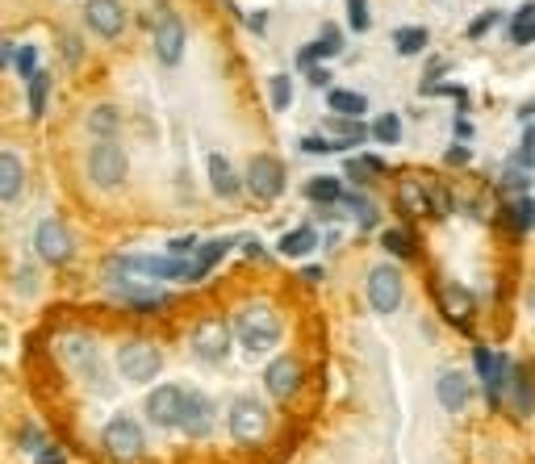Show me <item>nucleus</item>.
<instances>
[{
  "instance_id": "f257e3e1",
  "label": "nucleus",
  "mask_w": 535,
  "mask_h": 464,
  "mask_svg": "<svg viewBox=\"0 0 535 464\" xmlns=\"http://www.w3.org/2000/svg\"><path fill=\"white\" fill-rule=\"evenodd\" d=\"M235 339L247 347V352H268V347L281 339V318H276L272 306H247L235 318Z\"/></svg>"
},
{
  "instance_id": "f03ea898",
  "label": "nucleus",
  "mask_w": 535,
  "mask_h": 464,
  "mask_svg": "<svg viewBox=\"0 0 535 464\" xmlns=\"http://www.w3.org/2000/svg\"><path fill=\"white\" fill-rule=\"evenodd\" d=\"M130 172V159L118 147V138H97L88 151V180L101 184V189H118Z\"/></svg>"
},
{
  "instance_id": "7ed1b4c3",
  "label": "nucleus",
  "mask_w": 535,
  "mask_h": 464,
  "mask_svg": "<svg viewBox=\"0 0 535 464\" xmlns=\"http://www.w3.org/2000/svg\"><path fill=\"white\" fill-rule=\"evenodd\" d=\"M101 444H105V452L118 460V464H134V460H143L147 435H143V427L130 419V414H118V419H109V427H105V435H101Z\"/></svg>"
},
{
  "instance_id": "20e7f679",
  "label": "nucleus",
  "mask_w": 535,
  "mask_h": 464,
  "mask_svg": "<svg viewBox=\"0 0 535 464\" xmlns=\"http://www.w3.org/2000/svg\"><path fill=\"white\" fill-rule=\"evenodd\" d=\"M226 427H230V439H239V444H260L264 431H268V406L260 398H247L243 393V398L230 402Z\"/></svg>"
},
{
  "instance_id": "39448f33",
  "label": "nucleus",
  "mask_w": 535,
  "mask_h": 464,
  "mask_svg": "<svg viewBox=\"0 0 535 464\" xmlns=\"http://www.w3.org/2000/svg\"><path fill=\"white\" fill-rule=\"evenodd\" d=\"M159 364H164V356H159V347L151 339H126L118 347V368H122V377L134 381V385L155 381Z\"/></svg>"
},
{
  "instance_id": "423d86ee",
  "label": "nucleus",
  "mask_w": 535,
  "mask_h": 464,
  "mask_svg": "<svg viewBox=\"0 0 535 464\" xmlns=\"http://www.w3.org/2000/svg\"><path fill=\"white\" fill-rule=\"evenodd\" d=\"M368 306L377 314H393L402 306V272L393 264H377L368 272Z\"/></svg>"
},
{
  "instance_id": "0eeeda50",
  "label": "nucleus",
  "mask_w": 535,
  "mask_h": 464,
  "mask_svg": "<svg viewBox=\"0 0 535 464\" xmlns=\"http://www.w3.org/2000/svg\"><path fill=\"white\" fill-rule=\"evenodd\" d=\"M151 26H155V55H159V63L176 67L184 59V21L172 9H155Z\"/></svg>"
},
{
  "instance_id": "6e6552de",
  "label": "nucleus",
  "mask_w": 535,
  "mask_h": 464,
  "mask_svg": "<svg viewBox=\"0 0 535 464\" xmlns=\"http://www.w3.org/2000/svg\"><path fill=\"white\" fill-rule=\"evenodd\" d=\"M247 189L260 201H276L285 193V164L276 155H255L247 164Z\"/></svg>"
},
{
  "instance_id": "1a4fd4ad",
  "label": "nucleus",
  "mask_w": 535,
  "mask_h": 464,
  "mask_svg": "<svg viewBox=\"0 0 535 464\" xmlns=\"http://www.w3.org/2000/svg\"><path fill=\"white\" fill-rule=\"evenodd\" d=\"M34 247L46 264H67L76 255V243H72V230H67L59 218H42L38 222V235H34Z\"/></svg>"
},
{
  "instance_id": "9d476101",
  "label": "nucleus",
  "mask_w": 535,
  "mask_h": 464,
  "mask_svg": "<svg viewBox=\"0 0 535 464\" xmlns=\"http://www.w3.org/2000/svg\"><path fill=\"white\" fill-rule=\"evenodd\" d=\"M230 331L222 318H205V322H197V331H193V356L197 360H205V364H218V360H226V352H230Z\"/></svg>"
},
{
  "instance_id": "9b49d317",
  "label": "nucleus",
  "mask_w": 535,
  "mask_h": 464,
  "mask_svg": "<svg viewBox=\"0 0 535 464\" xmlns=\"http://www.w3.org/2000/svg\"><path fill=\"white\" fill-rule=\"evenodd\" d=\"M184 398H189V389H180V385H159L151 389V398H147V419L155 427H180L184 419Z\"/></svg>"
},
{
  "instance_id": "f8f14e48",
  "label": "nucleus",
  "mask_w": 535,
  "mask_h": 464,
  "mask_svg": "<svg viewBox=\"0 0 535 464\" xmlns=\"http://www.w3.org/2000/svg\"><path fill=\"white\" fill-rule=\"evenodd\" d=\"M84 21H88L92 34L118 38L126 30V9H122V0H88V5H84Z\"/></svg>"
},
{
  "instance_id": "ddd939ff",
  "label": "nucleus",
  "mask_w": 535,
  "mask_h": 464,
  "mask_svg": "<svg viewBox=\"0 0 535 464\" xmlns=\"http://www.w3.org/2000/svg\"><path fill=\"white\" fill-rule=\"evenodd\" d=\"M264 385L276 402H289L293 393L301 389V360L293 356H276L268 368H264Z\"/></svg>"
},
{
  "instance_id": "4468645a",
  "label": "nucleus",
  "mask_w": 535,
  "mask_h": 464,
  "mask_svg": "<svg viewBox=\"0 0 535 464\" xmlns=\"http://www.w3.org/2000/svg\"><path fill=\"white\" fill-rule=\"evenodd\" d=\"M435 398H439V406H444L448 414L469 410V402H473V381L464 377L460 368H448V373H439V381H435Z\"/></svg>"
},
{
  "instance_id": "2eb2a0df",
  "label": "nucleus",
  "mask_w": 535,
  "mask_h": 464,
  "mask_svg": "<svg viewBox=\"0 0 535 464\" xmlns=\"http://www.w3.org/2000/svg\"><path fill=\"white\" fill-rule=\"evenodd\" d=\"M180 431L189 439H205L214 431V402L205 398L201 389H193L189 398H184V419H180Z\"/></svg>"
},
{
  "instance_id": "dca6fc26",
  "label": "nucleus",
  "mask_w": 535,
  "mask_h": 464,
  "mask_svg": "<svg viewBox=\"0 0 535 464\" xmlns=\"http://www.w3.org/2000/svg\"><path fill=\"white\" fill-rule=\"evenodd\" d=\"M209 184H214V193H218V197H226V201H230V197H239V193H243L247 176H239V172H235V164H230L226 155H218V151H214V155H209Z\"/></svg>"
},
{
  "instance_id": "f3484780",
  "label": "nucleus",
  "mask_w": 535,
  "mask_h": 464,
  "mask_svg": "<svg viewBox=\"0 0 535 464\" xmlns=\"http://www.w3.org/2000/svg\"><path fill=\"white\" fill-rule=\"evenodd\" d=\"M439 306H444L448 322H456V327H469V318H473V293L469 289L444 285V289H439Z\"/></svg>"
},
{
  "instance_id": "a211bd4d",
  "label": "nucleus",
  "mask_w": 535,
  "mask_h": 464,
  "mask_svg": "<svg viewBox=\"0 0 535 464\" xmlns=\"http://www.w3.org/2000/svg\"><path fill=\"white\" fill-rule=\"evenodd\" d=\"M21 184H26V168L13 151H0V201H17Z\"/></svg>"
},
{
  "instance_id": "6ab92c4d",
  "label": "nucleus",
  "mask_w": 535,
  "mask_h": 464,
  "mask_svg": "<svg viewBox=\"0 0 535 464\" xmlns=\"http://www.w3.org/2000/svg\"><path fill=\"white\" fill-rule=\"evenodd\" d=\"M59 356H63V364L67 368H76V373H88L92 377V347H88V339H80V335H67V339H59Z\"/></svg>"
},
{
  "instance_id": "aec40b11",
  "label": "nucleus",
  "mask_w": 535,
  "mask_h": 464,
  "mask_svg": "<svg viewBox=\"0 0 535 464\" xmlns=\"http://www.w3.org/2000/svg\"><path fill=\"white\" fill-rule=\"evenodd\" d=\"M327 130H331V143H335L339 151H343V147H360L364 138L372 134V130H364L356 118H339V113L331 118V126H327Z\"/></svg>"
},
{
  "instance_id": "412c9836",
  "label": "nucleus",
  "mask_w": 535,
  "mask_h": 464,
  "mask_svg": "<svg viewBox=\"0 0 535 464\" xmlns=\"http://www.w3.org/2000/svg\"><path fill=\"white\" fill-rule=\"evenodd\" d=\"M276 247H281V255H289V260H301V255H310L318 247V230L314 226H297Z\"/></svg>"
},
{
  "instance_id": "4be33fe9",
  "label": "nucleus",
  "mask_w": 535,
  "mask_h": 464,
  "mask_svg": "<svg viewBox=\"0 0 535 464\" xmlns=\"http://www.w3.org/2000/svg\"><path fill=\"white\" fill-rule=\"evenodd\" d=\"M327 105L339 118H360V113H368V101L360 92H347V88H327Z\"/></svg>"
},
{
  "instance_id": "5701e85b",
  "label": "nucleus",
  "mask_w": 535,
  "mask_h": 464,
  "mask_svg": "<svg viewBox=\"0 0 535 464\" xmlns=\"http://www.w3.org/2000/svg\"><path fill=\"white\" fill-rule=\"evenodd\" d=\"M306 197H310L314 205H339L347 193H343V180H335V176H314V180L306 184Z\"/></svg>"
},
{
  "instance_id": "b1692460",
  "label": "nucleus",
  "mask_w": 535,
  "mask_h": 464,
  "mask_svg": "<svg viewBox=\"0 0 535 464\" xmlns=\"http://www.w3.org/2000/svg\"><path fill=\"white\" fill-rule=\"evenodd\" d=\"M510 42L515 46H531L535 42V5H519L515 21H510Z\"/></svg>"
},
{
  "instance_id": "393cba45",
  "label": "nucleus",
  "mask_w": 535,
  "mask_h": 464,
  "mask_svg": "<svg viewBox=\"0 0 535 464\" xmlns=\"http://www.w3.org/2000/svg\"><path fill=\"white\" fill-rule=\"evenodd\" d=\"M118 126H122V118H118V109H113V105H97L88 113V130L97 138H113V134H118Z\"/></svg>"
},
{
  "instance_id": "a878e982",
  "label": "nucleus",
  "mask_w": 535,
  "mask_h": 464,
  "mask_svg": "<svg viewBox=\"0 0 535 464\" xmlns=\"http://www.w3.org/2000/svg\"><path fill=\"white\" fill-rule=\"evenodd\" d=\"M510 389H515V410L519 414H531V406H535V377L527 373V368H515Z\"/></svg>"
},
{
  "instance_id": "bb28decb",
  "label": "nucleus",
  "mask_w": 535,
  "mask_h": 464,
  "mask_svg": "<svg viewBox=\"0 0 535 464\" xmlns=\"http://www.w3.org/2000/svg\"><path fill=\"white\" fill-rule=\"evenodd\" d=\"M427 46V30L423 26H402V30H393V51L398 55H418Z\"/></svg>"
},
{
  "instance_id": "cd10ccee",
  "label": "nucleus",
  "mask_w": 535,
  "mask_h": 464,
  "mask_svg": "<svg viewBox=\"0 0 535 464\" xmlns=\"http://www.w3.org/2000/svg\"><path fill=\"white\" fill-rule=\"evenodd\" d=\"M398 205H402L406 214H418V218H423V214H431V193H423L418 184H402Z\"/></svg>"
},
{
  "instance_id": "c85d7f7f",
  "label": "nucleus",
  "mask_w": 535,
  "mask_h": 464,
  "mask_svg": "<svg viewBox=\"0 0 535 464\" xmlns=\"http://www.w3.org/2000/svg\"><path fill=\"white\" fill-rule=\"evenodd\" d=\"M226 247H230V243H205V251H197V255H193V276H189V281H201V276H205V272L214 268V264L222 260V255H226Z\"/></svg>"
},
{
  "instance_id": "c756f323",
  "label": "nucleus",
  "mask_w": 535,
  "mask_h": 464,
  "mask_svg": "<svg viewBox=\"0 0 535 464\" xmlns=\"http://www.w3.org/2000/svg\"><path fill=\"white\" fill-rule=\"evenodd\" d=\"M46 88H51V76H46V72H38V76L26 80V97H30V113H34V118H42V113H46Z\"/></svg>"
},
{
  "instance_id": "7c9ffc66",
  "label": "nucleus",
  "mask_w": 535,
  "mask_h": 464,
  "mask_svg": "<svg viewBox=\"0 0 535 464\" xmlns=\"http://www.w3.org/2000/svg\"><path fill=\"white\" fill-rule=\"evenodd\" d=\"M510 222H515L519 235H527V230L535 226V201L531 197H515V201H510Z\"/></svg>"
},
{
  "instance_id": "2f4dec72",
  "label": "nucleus",
  "mask_w": 535,
  "mask_h": 464,
  "mask_svg": "<svg viewBox=\"0 0 535 464\" xmlns=\"http://www.w3.org/2000/svg\"><path fill=\"white\" fill-rule=\"evenodd\" d=\"M372 138H377V143H398L402 138V118L398 113H381V118L372 122Z\"/></svg>"
},
{
  "instance_id": "473e14b6",
  "label": "nucleus",
  "mask_w": 535,
  "mask_h": 464,
  "mask_svg": "<svg viewBox=\"0 0 535 464\" xmlns=\"http://www.w3.org/2000/svg\"><path fill=\"white\" fill-rule=\"evenodd\" d=\"M381 247H385L389 255H402V260H410V255H414L410 230H385V235H381Z\"/></svg>"
},
{
  "instance_id": "72a5a7b5",
  "label": "nucleus",
  "mask_w": 535,
  "mask_h": 464,
  "mask_svg": "<svg viewBox=\"0 0 535 464\" xmlns=\"http://www.w3.org/2000/svg\"><path fill=\"white\" fill-rule=\"evenodd\" d=\"M46 448H51V439H46V431H42V427H34V423H26V427H21V452L42 456Z\"/></svg>"
},
{
  "instance_id": "f704fd0d",
  "label": "nucleus",
  "mask_w": 535,
  "mask_h": 464,
  "mask_svg": "<svg viewBox=\"0 0 535 464\" xmlns=\"http://www.w3.org/2000/svg\"><path fill=\"white\" fill-rule=\"evenodd\" d=\"M268 88H272V109H276V113H285L289 101H293V80H289V76H272Z\"/></svg>"
},
{
  "instance_id": "c9c22d12",
  "label": "nucleus",
  "mask_w": 535,
  "mask_h": 464,
  "mask_svg": "<svg viewBox=\"0 0 535 464\" xmlns=\"http://www.w3.org/2000/svg\"><path fill=\"white\" fill-rule=\"evenodd\" d=\"M314 46H318V55H322V59H331V55H339V51H343V34H339L335 26H322V34H318V42H314Z\"/></svg>"
},
{
  "instance_id": "e433bc0d",
  "label": "nucleus",
  "mask_w": 535,
  "mask_h": 464,
  "mask_svg": "<svg viewBox=\"0 0 535 464\" xmlns=\"http://www.w3.org/2000/svg\"><path fill=\"white\" fill-rule=\"evenodd\" d=\"M347 21H352V30L364 34L372 26V13H368V0H347Z\"/></svg>"
},
{
  "instance_id": "4c0bfd02",
  "label": "nucleus",
  "mask_w": 535,
  "mask_h": 464,
  "mask_svg": "<svg viewBox=\"0 0 535 464\" xmlns=\"http://www.w3.org/2000/svg\"><path fill=\"white\" fill-rule=\"evenodd\" d=\"M515 164H519V168H527V172H535V126H527V130H523V143H519Z\"/></svg>"
},
{
  "instance_id": "58836bf2",
  "label": "nucleus",
  "mask_w": 535,
  "mask_h": 464,
  "mask_svg": "<svg viewBox=\"0 0 535 464\" xmlns=\"http://www.w3.org/2000/svg\"><path fill=\"white\" fill-rule=\"evenodd\" d=\"M17 72L21 76H38V46H21V51H17Z\"/></svg>"
},
{
  "instance_id": "ea45409f",
  "label": "nucleus",
  "mask_w": 535,
  "mask_h": 464,
  "mask_svg": "<svg viewBox=\"0 0 535 464\" xmlns=\"http://www.w3.org/2000/svg\"><path fill=\"white\" fill-rule=\"evenodd\" d=\"M347 172H352V176H368V172H385V164H381L377 155H364V159H352Z\"/></svg>"
},
{
  "instance_id": "a19ab883",
  "label": "nucleus",
  "mask_w": 535,
  "mask_h": 464,
  "mask_svg": "<svg viewBox=\"0 0 535 464\" xmlns=\"http://www.w3.org/2000/svg\"><path fill=\"white\" fill-rule=\"evenodd\" d=\"M301 151H306V155H331V151H339V147L327 143V138H301Z\"/></svg>"
},
{
  "instance_id": "79ce46f5",
  "label": "nucleus",
  "mask_w": 535,
  "mask_h": 464,
  "mask_svg": "<svg viewBox=\"0 0 535 464\" xmlns=\"http://www.w3.org/2000/svg\"><path fill=\"white\" fill-rule=\"evenodd\" d=\"M448 210H452L448 193H444V189H431V214H435V218H448Z\"/></svg>"
},
{
  "instance_id": "37998d69",
  "label": "nucleus",
  "mask_w": 535,
  "mask_h": 464,
  "mask_svg": "<svg viewBox=\"0 0 535 464\" xmlns=\"http://www.w3.org/2000/svg\"><path fill=\"white\" fill-rule=\"evenodd\" d=\"M523 176H527V168H519V164H510V168H506V176H502V184H506V189H523V184H527Z\"/></svg>"
},
{
  "instance_id": "c03bdc74",
  "label": "nucleus",
  "mask_w": 535,
  "mask_h": 464,
  "mask_svg": "<svg viewBox=\"0 0 535 464\" xmlns=\"http://www.w3.org/2000/svg\"><path fill=\"white\" fill-rule=\"evenodd\" d=\"M34 464H67V452H63L59 444H51V448H46L42 456H34Z\"/></svg>"
},
{
  "instance_id": "a18cd8bd",
  "label": "nucleus",
  "mask_w": 535,
  "mask_h": 464,
  "mask_svg": "<svg viewBox=\"0 0 535 464\" xmlns=\"http://www.w3.org/2000/svg\"><path fill=\"white\" fill-rule=\"evenodd\" d=\"M469 155H473V147H464V143H456V147L448 151V164H452V168H460V164H469Z\"/></svg>"
},
{
  "instance_id": "49530a36",
  "label": "nucleus",
  "mask_w": 535,
  "mask_h": 464,
  "mask_svg": "<svg viewBox=\"0 0 535 464\" xmlns=\"http://www.w3.org/2000/svg\"><path fill=\"white\" fill-rule=\"evenodd\" d=\"M456 138H460V143H464V138L473 143V122L469 118H456Z\"/></svg>"
},
{
  "instance_id": "de8ad7c7",
  "label": "nucleus",
  "mask_w": 535,
  "mask_h": 464,
  "mask_svg": "<svg viewBox=\"0 0 535 464\" xmlns=\"http://www.w3.org/2000/svg\"><path fill=\"white\" fill-rule=\"evenodd\" d=\"M490 26H494V13H485V17L477 21V26L469 30V38H481V34H485V30H490Z\"/></svg>"
},
{
  "instance_id": "09e8293b",
  "label": "nucleus",
  "mask_w": 535,
  "mask_h": 464,
  "mask_svg": "<svg viewBox=\"0 0 535 464\" xmlns=\"http://www.w3.org/2000/svg\"><path fill=\"white\" fill-rule=\"evenodd\" d=\"M306 72H310V84H314V88H327V80H331V76L322 72V67H306Z\"/></svg>"
},
{
  "instance_id": "8fccbe9b",
  "label": "nucleus",
  "mask_w": 535,
  "mask_h": 464,
  "mask_svg": "<svg viewBox=\"0 0 535 464\" xmlns=\"http://www.w3.org/2000/svg\"><path fill=\"white\" fill-rule=\"evenodd\" d=\"M264 26H268L264 13H251V30H255V34H264Z\"/></svg>"
},
{
  "instance_id": "3c124183",
  "label": "nucleus",
  "mask_w": 535,
  "mask_h": 464,
  "mask_svg": "<svg viewBox=\"0 0 535 464\" xmlns=\"http://www.w3.org/2000/svg\"><path fill=\"white\" fill-rule=\"evenodd\" d=\"M527 113H535V101H531V105H527Z\"/></svg>"
}]
</instances>
